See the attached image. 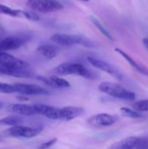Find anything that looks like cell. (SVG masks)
Wrapping results in <instances>:
<instances>
[{
	"mask_svg": "<svg viewBox=\"0 0 148 149\" xmlns=\"http://www.w3.org/2000/svg\"><path fill=\"white\" fill-rule=\"evenodd\" d=\"M37 51L45 58L52 59L57 55L58 52H59V49L53 45H43L37 48Z\"/></svg>",
	"mask_w": 148,
	"mask_h": 149,
	"instance_id": "obj_17",
	"label": "cell"
},
{
	"mask_svg": "<svg viewBox=\"0 0 148 149\" xmlns=\"http://www.w3.org/2000/svg\"><path fill=\"white\" fill-rule=\"evenodd\" d=\"M22 122H23V120H22V118L20 116L12 115V116H8L7 117L0 119V125L14 127L20 125L22 123Z\"/></svg>",
	"mask_w": 148,
	"mask_h": 149,
	"instance_id": "obj_19",
	"label": "cell"
},
{
	"mask_svg": "<svg viewBox=\"0 0 148 149\" xmlns=\"http://www.w3.org/2000/svg\"><path fill=\"white\" fill-rule=\"evenodd\" d=\"M87 61L91 64V65L96 68L104 71L107 74H110L113 77H115L118 79H121L122 75L110 64L102 61V60L97 59V58H92V57H87Z\"/></svg>",
	"mask_w": 148,
	"mask_h": 149,
	"instance_id": "obj_10",
	"label": "cell"
},
{
	"mask_svg": "<svg viewBox=\"0 0 148 149\" xmlns=\"http://www.w3.org/2000/svg\"><path fill=\"white\" fill-rule=\"evenodd\" d=\"M24 10H15L10 7L0 4V14L5 15L11 16V17H24Z\"/></svg>",
	"mask_w": 148,
	"mask_h": 149,
	"instance_id": "obj_18",
	"label": "cell"
},
{
	"mask_svg": "<svg viewBox=\"0 0 148 149\" xmlns=\"http://www.w3.org/2000/svg\"><path fill=\"white\" fill-rule=\"evenodd\" d=\"M29 37L28 35H15V36H7L0 42V51L14 50L23 46Z\"/></svg>",
	"mask_w": 148,
	"mask_h": 149,
	"instance_id": "obj_6",
	"label": "cell"
},
{
	"mask_svg": "<svg viewBox=\"0 0 148 149\" xmlns=\"http://www.w3.org/2000/svg\"><path fill=\"white\" fill-rule=\"evenodd\" d=\"M61 109H62V120L65 121L72 120L75 118L82 116L85 112L84 109L82 108L73 107V106H66Z\"/></svg>",
	"mask_w": 148,
	"mask_h": 149,
	"instance_id": "obj_14",
	"label": "cell"
},
{
	"mask_svg": "<svg viewBox=\"0 0 148 149\" xmlns=\"http://www.w3.org/2000/svg\"><path fill=\"white\" fill-rule=\"evenodd\" d=\"M81 1H89V0H81Z\"/></svg>",
	"mask_w": 148,
	"mask_h": 149,
	"instance_id": "obj_32",
	"label": "cell"
},
{
	"mask_svg": "<svg viewBox=\"0 0 148 149\" xmlns=\"http://www.w3.org/2000/svg\"><path fill=\"white\" fill-rule=\"evenodd\" d=\"M24 17L32 20V21H38L39 20V16L36 13L32 11H24Z\"/></svg>",
	"mask_w": 148,
	"mask_h": 149,
	"instance_id": "obj_26",
	"label": "cell"
},
{
	"mask_svg": "<svg viewBox=\"0 0 148 149\" xmlns=\"http://www.w3.org/2000/svg\"><path fill=\"white\" fill-rule=\"evenodd\" d=\"M36 113L41 114L50 119H62V109L54 106H48L45 104H35Z\"/></svg>",
	"mask_w": 148,
	"mask_h": 149,
	"instance_id": "obj_9",
	"label": "cell"
},
{
	"mask_svg": "<svg viewBox=\"0 0 148 149\" xmlns=\"http://www.w3.org/2000/svg\"><path fill=\"white\" fill-rule=\"evenodd\" d=\"M16 93L22 95H49V91L43 87L32 84H23V83H16L12 84Z\"/></svg>",
	"mask_w": 148,
	"mask_h": 149,
	"instance_id": "obj_8",
	"label": "cell"
},
{
	"mask_svg": "<svg viewBox=\"0 0 148 149\" xmlns=\"http://www.w3.org/2000/svg\"><path fill=\"white\" fill-rule=\"evenodd\" d=\"M50 79L53 81L54 84L56 85L57 89L68 88V87H71V84L67 80L60 78V77H56V76H52V77H50Z\"/></svg>",
	"mask_w": 148,
	"mask_h": 149,
	"instance_id": "obj_22",
	"label": "cell"
},
{
	"mask_svg": "<svg viewBox=\"0 0 148 149\" xmlns=\"http://www.w3.org/2000/svg\"><path fill=\"white\" fill-rule=\"evenodd\" d=\"M98 90L113 97L126 100H133L136 97L134 93L129 91L117 83L103 81L98 86Z\"/></svg>",
	"mask_w": 148,
	"mask_h": 149,
	"instance_id": "obj_1",
	"label": "cell"
},
{
	"mask_svg": "<svg viewBox=\"0 0 148 149\" xmlns=\"http://www.w3.org/2000/svg\"><path fill=\"white\" fill-rule=\"evenodd\" d=\"M15 93V90L13 85L7 84V83L0 82V93L11 94V93Z\"/></svg>",
	"mask_w": 148,
	"mask_h": 149,
	"instance_id": "obj_24",
	"label": "cell"
},
{
	"mask_svg": "<svg viewBox=\"0 0 148 149\" xmlns=\"http://www.w3.org/2000/svg\"><path fill=\"white\" fill-rule=\"evenodd\" d=\"M56 74L60 75H78L89 79H93L94 75L83 65L77 63H64L54 69Z\"/></svg>",
	"mask_w": 148,
	"mask_h": 149,
	"instance_id": "obj_2",
	"label": "cell"
},
{
	"mask_svg": "<svg viewBox=\"0 0 148 149\" xmlns=\"http://www.w3.org/2000/svg\"><path fill=\"white\" fill-rule=\"evenodd\" d=\"M90 20H91V23L97 27V29H98V30L100 31L106 38H107V39L110 41H114V39H113V36H111V34L107 31V29L101 24V23H100L97 19H96L95 17H94L93 16H91V17H90Z\"/></svg>",
	"mask_w": 148,
	"mask_h": 149,
	"instance_id": "obj_20",
	"label": "cell"
},
{
	"mask_svg": "<svg viewBox=\"0 0 148 149\" xmlns=\"http://www.w3.org/2000/svg\"><path fill=\"white\" fill-rule=\"evenodd\" d=\"M115 52H117L118 53L120 54L121 56H123V58H124L125 60H126V61H127V62L130 64V65H131V66L133 67V68H135L136 71H139V72L141 73V74H144V75H145V76H147L148 77V68H145V67L142 66V65H139V64L137 63H136V61H135L134 60L131 58V57L129 56V55H128L126 52H123V51L121 50L120 49L115 48Z\"/></svg>",
	"mask_w": 148,
	"mask_h": 149,
	"instance_id": "obj_16",
	"label": "cell"
},
{
	"mask_svg": "<svg viewBox=\"0 0 148 149\" xmlns=\"http://www.w3.org/2000/svg\"><path fill=\"white\" fill-rule=\"evenodd\" d=\"M143 43H144V45H145V46L146 47L147 49H148V39L147 38H145V39H143Z\"/></svg>",
	"mask_w": 148,
	"mask_h": 149,
	"instance_id": "obj_30",
	"label": "cell"
},
{
	"mask_svg": "<svg viewBox=\"0 0 148 149\" xmlns=\"http://www.w3.org/2000/svg\"><path fill=\"white\" fill-rule=\"evenodd\" d=\"M137 137H128L115 143L107 149H133L138 142Z\"/></svg>",
	"mask_w": 148,
	"mask_h": 149,
	"instance_id": "obj_15",
	"label": "cell"
},
{
	"mask_svg": "<svg viewBox=\"0 0 148 149\" xmlns=\"http://www.w3.org/2000/svg\"><path fill=\"white\" fill-rule=\"evenodd\" d=\"M117 115H111L108 113H102L93 115L87 119V123L92 127H108L113 125L118 120Z\"/></svg>",
	"mask_w": 148,
	"mask_h": 149,
	"instance_id": "obj_7",
	"label": "cell"
},
{
	"mask_svg": "<svg viewBox=\"0 0 148 149\" xmlns=\"http://www.w3.org/2000/svg\"><path fill=\"white\" fill-rule=\"evenodd\" d=\"M37 79H38L40 80V81H41L42 82L44 83L45 84H46V85L49 86V87H52V88L57 89V87H56V85H55V84H54L53 81L51 80L50 77H49V78H48V77H43V76H38Z\"/></svg>",
	"mask_w": 148,
	"mask_h": 149,
	"instance_id": "obj_27",
	"label": "cell"
},
{
	"mask_svg": "<svg viewBox=\"0 0 148 149\" xmlns=\"http://www.w3.org/2000/svg\"><path fill=\"white\" fill-rule=\"evenodd\" d=\"M135 149H148V137L139 138Z\"/></svg>",
	"mask_w": 148,
	"mask_h": 149,
	"instance_id": "obj_25",
	"label": "cell"
},
{
	"mask_svg": "<svg viewBox=\"0 0 148 149\" xmlns=\"http://www.w3.org/2000/svg\"><path fill=\"white\" fill-rule=\"evenodd\" d=\"M0 74L17 77V78H31L33 74L27 68L6 66L0 65Z\"/></svg>",
	"mask_w": 148,
	"mask_h": 149,
	"instance_id": "obj_11",
	"label": "cell"
},
{
	"mask_svg": "<svg viewBox=\"0 0 148 149\" xmlns=\"http://www.w3.org/2000/svg\"><path fill=\"white\" fill-rule=\"evenodd\" d=\"M7 110L11 113L24 116H30L37 113L34 105L30 106L26 104H11L7 106Z\"/></svg>",
	"mask_w": 148,
	"mask_h": 149,
	"instance_id": "obj_13",
	"label": "cell"
},
{
	"mask_svg": "<svg viewBox=\"0 0 148 149\" xmlns=\"http://www.w3.org/2000/svg\"><path fill=\"white\" fill-rule=\"evenodd\" d=\"M17 98L19 100H20V101H27V100H28V98L26 97H25L24 95H17Z\"/></svg>",
	"mask_w": 148,
	"mask_h": 149,
	"instance_id": "obj_29",
	"label": "cell"
},
{
	"mask_svg": "<svg viewBox=\"0 0 148 149\" xmlns=\"http://www.w3.org/2000/svg\"><path fill=\"white\" fill-rule=\"evenodd\" d=\"M120 113H121L122 116H126V117L129 118H133V119H138V118H142V115L137 112L136 111L132 110V109H129L127 107H122L120 108Z\"/></svg>",
	"mask_w": 148,
	"mask_h": 149,
	"instance_id": "obj_21",
	"label": "cell"
},
{
	"mask_svg": "<svg viewBox=\"0 0 148 149\" xmlns=\"http://www.w3.org/2000/svg\"><path fill=\"white\" fill-rule=\"evenodd\" d=\"M27 5L32 10L40 13H52L63 9L57 0H28Z\"/></svg>",
	"mask_w": 148,
	"mask_h": 149,
	"instance_id": "obj_5",
	"label": "cell"
},
{
	"mask_svg": "<svg viewBox=\"0 0 148 149\" xmlns=\"http://www.w3.org/2000/svg\"><path fill=\"white\" fill-rule=\"evenodd\" d=\"M43 130V127L39 126L36 127H29L17 126L11 127L4 131V135L13 138H30L39 135Z\"/></svg>",
	"mask_w": 148,
	"mask_h": 149,
	"instance_id": "obj_3",
	"label": "cell"
},
{
	"mask_svg": "<svg viewBox=\"0 0 148 149\" xmlns=\"http://www.w3.org/2000/svg\"><path fill=\"white\" fill-rule=\"evenodd\" d=\"M57 141V138H52V139L49 140V141H46V142L40 144V145L39 146V147H38V148L39 149H47V148H50L51 146H52L54 144L56 143Z\"/></svg>",
	"mask_w": 148,
	"mask_h": 149,
	"instance_id": "obj_28",
	"label": "cell"
},
{
	"mask_svg": "<svg viewBox=\"0 0 148 149\" xmlns=\"http://www.w3.org/2000/svg\"><path fill=\"white\" fill-rule=\"evenodd\" d=\"M3 106H4V103H3L2 101H1V100H0V109H1V108L3 107Z\"/></svg>",
	"mask_w": 148,
	"mask_h": 149,
	"instance_id": "obj_31",
	"label": "cell"
},
{
	"mask_svg": "<svg viewBox=\"0 0 148 149\" xmlns=\"http://www.w3.org/2000/svg\"><path fill=\"white\" fill-rule=\"evenodd\" d=\"M51 40L56 44L63 46H72L74 45H82L85 47L91 45L89 41L79 35L55 33L50 37Z\"/></svg>",
	"mask_w": 148,
	"mask_h": 149,
	"instance_id": "obj_4",
	"label": "cell"
},
{
	"mask_svg": "<svg viewBox=\"0 0 148 149\" xmlns=\"http://www.w3.org/2000/svg\"><path fill=\"white\" fill-rule=\"evenodd\" d=\"M0 65L22 68H27L28 67V64L25 61L1 51H0Z\"/></svg>",
	"mask_w": 148,
	"mask_h": 149,
	"instance_id": "obj_12",
	"label": "cell"
},
{
	"mask_svg": "<svg viewBox=\"0 0 148 149\" xmlns=\"http://www.w3.org/2000/svg\"><path fill=\"white\" fill-rule=\"evenodd\" d=\"M133 108L139 111H148V100H140L133 104Z\"/></svg>",
	"mask_w": 148,
	"mask_h": 149,
	"instance_id": "obj_23",
	"label": "cell"
}]
</instances>
